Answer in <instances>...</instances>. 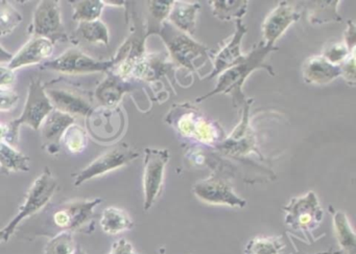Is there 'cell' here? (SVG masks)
<instances>
[{
  "instance_id": "60d3db41",
  "label": "cell",
  "mask_w": 356,
  "mask_h": 254,
  "mask_svg": "<svg viewBox=\"0 0 356 254\" xmlns=\"http://www.w3.org/2000/svg\"><path fill=\"white\" fill-rule=\"evenodd\" d=\"M8 135H9V128H8V125L0 124V143L7 141Z\"/></svg>"
},
{
  "instance_id": "6da1fadb",
  "label": "cell",
  "mask_w": 356,
  "mask_h": 254,
  "mask_svg": "<svg viewBox=\"0 0 356 254\" xmlns=\"http://www.w3.org/2000/svg\"><path fill=\"white\" fill-rule=\"evenodd\" d=\"M273 51H277V49L274 47H268L264 45V42H260L259 45H256L249 55L245 56L243 61L222 72L218 76V84L214 90L197 99V103L209 99L218 93H224L232 97L235 107H243L248 100L243 95L241 88L248 77L258 68H264L270 72V74L274 76L273 68L264 63L266 56Z\"/></svg>"
},
{
  "instance_id": "ac0fdd59",
  "label": "cell",
  "mask_w": 356,
  "mask_h": 254,
  "mask_svg": "<svg viewBox=\"0 0 356 254\" xmlns=\"http://www.w3.org/2000/svg\"><path fill=\"white\" fill-rule=\"evenodd\" d=\"M133 89L134 86L130 82L109 70L105 80L97 87L95 97L104 107L114 108L120 103L124 95Z\"/></svg>"
},
{
  "instance_id": "8d00e7d4",
  "label": "cell",
  "mask_w": 356,
  "mask_h": 254,
  "mask_svg": "<svg viewBox=\"0 0 356 254\" xmlns=\"http://www.w3.org/2000/svg\"><path fill=\"white\" fill-rule=\"evenodd\" d=\"M108 254H138L135 251L134 247L126 239H120L114 241Z\"/></svg>"
},
{
  "instance_id": "836d02e7",
  "label": "cell",
  "mask_w": 356,
  "mask_h": 254,
  "mask_svg": "<svg viewBox=\"0 0 356 254\" xmlns=\"http://www.w3.org/2000/svg\"><path fill=\"white\" fill-rule=\"evenodd\" d=\"M351 53L353 51H350L345 43L333 42L324 47L322 56L331 64L341 65Z\"/></svg>"
},
{
  "instance_id": "4316f807",
  "label": "cell",
  "mask_w": 356,
  "mask_h": 254,
  "mask_svg": "<svg viewBox=\"0 0 356 254\" xmlns=\"http://www.w3.org/2000/svg\"><path fill=\"white\" fill-rule=\"evenodd\" d=\"M72 19L82 22H91L99 20L106 7L104 1L101 0H81L72 1Z\"/></svg>"
},
{
  "instance_id": "484cf974",
  "label": "cell",
  "mask_w": 356,
  "mask_h": 254,
  "mask_svg": "<svg viewBox=\"0 0 356 254\" xmlns=\"http://www.w3.org/2000/svg\"><path fill=\"white\" fill-rule=\"evenodd\" d=\"M214 17L220 22H230L232 19L241 20L245 15L248 1L243 0H229V1H209Z\"/></svg>"
},
{
  "instance_id": "d590c367",
  "label": "cell",
  "mask_w": 356,
  "mask_h": 254,
  "mask_svg": "<svg viewBox=\"0 0 356 254\" xmlns=\"http://www.w3.org/2000/svg\"><path fill=\"white\" fill-rule=\"evenodd\" d=\"M354 53L350 54L347 59L341 64V77L350 86H355V56Z\"/></svg>"
},
{
  "instance_id": "8992f818",
  "label": "cell",
  "mask_w": 356,
  "mask_h": 254,
  "mask_svg": "<svg viewBox=\"0 0 356 254\" xmlns=\"http://www.w3.org/2000/svg\"><path fill=\"white\" fill-rule=\"evenodd\" d=\"M103 202L101 198L92 200H74L60 204L51 212V224L61 232H86L92 227L95 209Z\"/></svg>"
},
{
  "instance_id": "1f68e13d",
  "label": "cell",
  "mask_w": 356,
  "mask_h": 254,
  "mask_svg": "<svg viewBox=\"0 0 356 254\" xmlns=\"http://www.w3.org/2000/svg\"><path fill=\"white\" fill-rule=\"evenodd\" d=\"M61 141L70 153L80 154L86 149L88 139L86 131L79 125L74 124L68 127Z\"/></svg>"
},
{
  "instance_id": "ba28073f",
  "label": "cell",
  "mask_w": 356,
  "mask_h": 254,
  "mask_svg": "<svg viewBox=\"0 0 356 254\" xmlns=\"http://www.w3.org/2000/svg\"><path fill=\"white\" fill-rule=\"evenodd\" d=\"M168 47L172 61L181 68H187L191 72L199 70L195 65V60L209 59L207 49L204 45L193 40L191 36L177 30L170 26V22H163L158 34Z\"/></svg>"
},
{
  "instance_id": "30bf717a",
  "label": "cell",
  "mask_w": 356,
  "mask_h": 254,
  "mask_svg": "<svg viewBox=\"0 0 356 254\" xmlns=\"http://www.w3.org/2000/svg\"><path fill=\"white\" fill-rule=\"evenodd\" d=\"M145 166H143V193L145 212L153 207L161 195L164 184V172L170 160V152L166 149L145 150Z\"/></svg>"
},
{
  "instance_id": "d6a6232c",
  "label": "cell",
  "mask_w": 356,
  "mask_h": 254,
  "mask_svg": "<svg viewBox=\"0 0 356 254\" xmlns=\"http://www.w3.org/2000/svg\"><path fill=\"white\" fill-rule=\"evenodd\" d=\"M76 248L74 233L61 232L51 237L43 254H74Z\"/></svg>"
},
{
  "instance_id": "d4e9b609",
  "label": "cell",
  "mask_w": 356,
  "mask_h": 254,
  "mask_svg": "<svg viewBox=\"0 0 356 254\" xmlns=\"http://www.w3.org/2000/svg\"><path fill=\"white\" fill-rule=\"evenodd\" d=\"M339 1H314L308 9V20L312 24L341 22V17L337 13Z\"/></svg>"
},
{
  "instance_id": "f546056e",
  "label": "cell",
  "mask_w": 356,
  "mask_h": 254,
  "mask_svg": "<svg viewBox=\"0 0 356 254\" xmlns=\"http://www.w3.org/2000/svg\"><path fill=\"white\" fill-rule=\"evenodd\" d=\"M24 17L20 12L9 1H0V37L11 35Z\"/></svg>"
},
{
  "instance_id": "83f0119b",
  "label": "cell",
  "mask_w": 356,
  "mask_h": 254,
  "mask_svg": "<svg viewBox=\"0 0 356 254\" xmlns=\"http://www.w3.org/2000/svg\"><path fill=\"white\" fill-rule=\"evenodd\" d=\"M76 34L85 41L95 43V45H108L110 42L109 29L99 19L79 24Z\"/></svg>"
},
{
  "instance_id": "7c38bea8",
  "label": "cell",
  "mask_w": 356,
  "mask_h": 254,
  "mask_svg": "<svg viewBox=\"0 0 356 254\" xmlns=\"http://www.w3.org/2000/svg\"><path fill=\"white\" fill-rule=\"evenodd\" d=\"M31 33L34 37H43L54 43L55 40L66 38L59 1L42 0L39 3L34 12Z\"/></svg>"
},
{
  "instance_id": "ffe728a7",
  "label": "cell",
  "mask_w": 356,
  "mask_h": 254,
  "mask_svg": "<svg viewBox=\"0 0 356 254\" xmlns=\"http://www.w3.org/2000/svg\"><path fill=\"white\" fill-rule=\"evenodd\" d=\"M74 124V118L54 109L41 125V136L47 147L58 148L68 127Z\"/></svg>"
},
{
  "instance_id": "f1b7e54d",
  "label": "cell",
  "mask_w": 356,
  "mask_h": 254,
  "mask_svg": "<svg viewBox=\"0 0 356 254\" xmlns=\"http://www.w3.org/2000/svg\"><path fill=\"white\" fill-rule=\"evenodd\" d=\"M285 244L280 237H257L245 246V254H283Z\"/></svg>"
},
{
  "instance_id": "2e32d148",
  "label": "cell",
  "mask_w": 356,
  "mask_h": 254,
  "mask_svg": "<svg viewBox=\"0 0 356 254\" xmlns=\"http://www.w3.org/2000/svg\"><path fill=\"white\" fill-rule=\"evenodd\" d=\"M247 32V28L243 26L241 20H236V30L234 35L232 39H230L229 42L225 43L224 47L216 54L213 60V70L207 79L210 80L214 77L220 76L225 70L243 61L245 55L241 53V42Z\"/></svg>"
},
{
  "instance_id": "7402d4cb",
  "label": "cell",
  "mask_w": 356,
  "mask_h": 254,
  "mask_svg": "<svg viewBox=\"0 0 356 254\" xmlns=\"http://www.w3.org/2000/svg\"><path fill=\"white\" fill-rule=\"evenodd\" d=\"M30 157L16 150L7 141L0 143V172L5 175L11 173L29 172Z\"/></svg>"
},
{
  "instance_id": "8fae6325",
  "label": "cell",
  "mask_w": 356,
  "mask_h": 254,
  "mask_svg": "<svg viewBox=\"0 0 356 254\" xmlns=\"http://www.w3.org/2000/svg\"><path fill=\"white\" fill-rule=\"evenodd\" d=\"M113 60L102 61L78 49L64 51L59 57L41 64V70H51L65 74H88L93 72H108L113 68Z\"/></svg>"
},
{
  "instance_id": "cb8c5ba5",
  "label": "cell",
  "mask_w": 356,
  "mask_h": 254,
  "mask_svg": "<svg viewBox=\"0 0 356 254\" xmlns=\"http://www.w3.org/2000/svg\"><path fill=\"white\" fill-rule=\"evenodd\" d=\"M333 225L339 245L348 254H355L356 237L349 219L345 212L337 210L333 212Z\"/></svg>"
},
{
  "instance_id": "74e56055",
  "label": "cell",
  "mask_w": 356,
  "mask_h": 254,
  "mask_svg": "<svg viewBox=\"0 0 356 254\" xmlns=\"http://www.w3.org/2000/svg\"><path fill=\"white\" fill-rule=\"evenodd\" d=\"M15 72L0 64V87H10L15 81Z\"/></svg>"
},
{
  "instance_id": "277c9868",
  "label": "cell",
  "mask_w": 356,
  "mask_h": 254,
  "mask_svg": "<svg viewBox=\"0 0 356 254\" xmlns=\"http://www.w3.org/2000/svg\"><path fill=\"white\" fill-rule=\"evenodd\" d=\"M58 182L49 168H45L40 176L31 185L26 193V201L20 206L18 214L12 219L11 222L3 228L5 241L14 235L22 221L38 214L51 201L57 191Z\"/></svg>"
},
{
  "instance_id": "3957f363",
  "label": "cell",
  "mask_w": 356,
  "mask_h": 254,
  "mask_svg": "<svg viewBox=\"0 0 356 254\" xmlns=\"http://www.w3.org/2000/svg\"><path fill=\"white\" fill-rule=\"evenodd\" d=\"M53 110V105L47 95V88L43 86L40 79H32L22 116L8 125L9 135L7 143L10 145L17 143L20 127L29 126L33 130H40L41 125Z\"/></svg>"
},
{
  "instance_id": "5bb4252c",
  "label": "cell",
  "mask_w": 356,
  "mask_h": 254,
  "mask_svg": "<svg viewBox=\"0 0 356 254\" xmlns=\"http://www.w3.org/2000/svg\"><path fill=\"white\" fill-rule=\"evenodd\" d=\"M301 16L297 6L287 1H281L266 16L262 24V36L264 45L274 47L275 42L284 34L285 31L297 22Z\"/></svg>"
},
{
  "instance_id": "b9f144b4",
  "label": "cell",
  "mask_w": 356,
  "mask_h": 254,
  "mask_svg": "<svg viewBox=\"0 0 356 254\" xmlns=\"http://www.w3.org/2000/svg\"><path fill=\"white\" fill-rule=\"evenodd\" d=\"M74 254H87V252L84 251L81 246H76V251H74Z\"/></svg>"
},
{
  "instance_id": "f35d334b",
  "label": "cell",
  "mask_w": 356,
  "mask_h": 254,
  "mask_svg": "<svg viewBox=\"0 0 356 254\" xmlns=\"http://www.w3.org/2000/svg\"><path fill=\"white\" fill-rule=\"evenodd\" d=\"M345 37V45H347L348 49H350V51H355V26H354L352 20H349V24H348V29L347 31H346Z\"/></svg>"
},
{
  "instance_id": "e0dca14e",
  "label": "cell",
  "mask_w": 356,
  "mask_h": 254,
  "mask_svg": "<svg viewBox=\"0 0 356 254\" xmlns=\"http://www.w3.org/2000/svg\"><path fill=\"white\" fill-rule=\"evenodd\" d=\"M47 95L54 109L68 116H88L92 112V106L86 97L66 89H47Z\"/></svg>"
},
{
  "instance_id": "52a82bcc",
  "label": "cell",
  "mask_w": 356,
  "mask_h": 254,
  "mask_svg": "<svg viewBox=\"0 0 356 254\" xmlns=\"http://www.w3.org/2000/svg\"><path fill=\"white\" fill-rule=\"evenodd\" d=\"M193 193L197 199L212 205H227L243 208L247 201L238 197L234 191L228 170L218 166L207 179L193 185Z\"/></svg>"
},
{
  "instance_id": "9a60e30c",
  "label": "cell",
  "mask_w": 356,
  "mask_h": 254,
  "mask_svg": "<svg viewBox=\"0 0 356 254\" xmlns=\"http://www.w3.org/2000/svg\"><path fill=\"white\" fill-rule=\"evenodd\" d=\"M55 43L43 37H33L17 54L13 56L11 62L8 64L10 70H16L42 63L53 56Z\"/></svg>"
},
{
  "instance_id": "7bdbcfd3",
  "label": "cell",
  "mask_w": 356,
  "mask_h": 254,
  "mask_svg": "<svg viewBox=\"0 0 356 254\" xmlns=\"http://www.w3.org/2000/svg\"><path fill=\"white\" fill-rule=\"evenodd\" d=\"M0 241H5V232H3V229H0Z\"/></svg>"
},
{
  "instance_id": "5b68a950",
  "label": "cell",
  "mask_w": 356,
  "mask_h": 254,
  "mask_svg": "<svg viewBox=\"0 0 356 254\" xmlns=\"http://www.w3.org/2000/svg\"><path fill=\"white\" fill-rule=\"evenodd\" d=\"M285 224L295 232L312 237L324 219V210L314 191H308L301 197L293 198L284 207Z\"/></svg>"
},
{
  "instance_id": "7a4b0ae2",
  "label": "cell",
  "mask_w": 356,
  "mask_h": 254,
  "mask_svg": "<svg viewBox=\"0 0 356 254\" xmlns=\"http://www.w3.org/2000/svg\"><path fill=\"white\" fill-rule=\"evenodd\" d=\"M165 122L181 136L208 147H218L226 137L218 122L209 120L191 104H176L168 112Z\"/></svg>"
},
{
  "instance_id": "ab89813d",
  "label": "cell",
  "mask_w": 356,
  "mask_h": 254,
  "mask_svg": "<svg viewBox=\"0 0 356 254\" xmlns=\"http://www.w3.org/2000/svg\"><path fill=\"white\" fill-rule=\"evenodd\" d=\"M13 56V54L10 53V51H8L7 49H3V47L0 45V64H9Z\"/></svg>"
},
{
  "instance_id": "44dd1931",
  "label": "cell",
  "mask_w": 356,
  "mask_h": 254,
  "mask_svg": "<svg viewBox=\"0 0 356 254\" xmlns=\"http://www.w3.org/2000/svg\"><path fill=\"white\" fill-rule=\"evenodd\" d=\"M200 9L201 6L199 3L174 1L168 18L174 24V28L191 36L195 32L197 16Z\"/></svg>"
},
{
  "instance_id": "4dcf8cb0",
  "label": "cell",
  "mask_w": 356,
  "mask_h": 254,
  "mask_svg": "<svg viewBox=\"0 0 356 254\" xmlns=\"http://www.w3.org/2000/svg\"><path fill=\"white\" fill-rule=\"evenodd\" d=\"M174 1H149V22L147 24V37L158 34L163 22L168 19Z\"/></svg>"
},
{
  "instance_id": "9c48e42d",
  "label": "cell",
  "mask_w": 356,
  "mask_h": 254,
  "mask_svg": "<svg viewBox=\"0 0 356 254\" xmlns=\"http://www.w3.org/2000/svg\"><path fill=\"white\" fill-rule=\"evenodd\" d=\"M139 157V153L128 143H118L102 154L80 172L72 174L74 185L81 186L87 181L122 168Z\"/></svg>"
},
{
  "instance_id": "e575fe53",
  "label": "cell",
  "mask_w": 356,
  "mask_h": 254,
  "mask_svg": "<svg viewBox=\"0 0 356 254\" xmlns=\"http://www.w3.org/2000/svg\"><path fill=\"white\" fill-rule=\"evenodd\" d=\"M19 101V95L10 87H0V111H10Z\"/></svg>"
},
{
  "instance_id": "d6986e66",
  "label": "cell",
  "mask_w": 356,
  "mask_h": 254,
  "mask_svg": "<svg viewBox=\"0 0 356 254\" xmlns=\"http://www.w3.org/2000/svg\"><path fill=\"white\" fill-rule=\"evenodd\" d=\"M341 77V66L331 64L322 55L312 56L303 65L304 81L308 84L326 85Z\"/></svg>"
},
{
  "instance_id": "603a6c76",
  "label": "cell",
  "mask_w": 356,
  "mask_h": 254,
  "mask_svg": "<svg viewBox=\"0 0 356 254\" xmlns=\"http://www.w3.org/2000/svg\"><path fill=\"white\" fill-rule=\"evenodd\" d=\"M99 224L104 232L109 235H120L134 227V222L131 216L124 210L113 206L104 209Z\"/></svg>"
},
{
  "instance_id": "4fadbf2b",
  "label": "cell",
  "mask_w": 356,
  "mask_h": 254,
  "mask_svg": "<svg viewBox=\"0 0 356 254\" xmlns=\"http://www.w3.org/2000/svg\"><path fill=\"white\" fill-rule=\"evenodd\" d=\"M251 102L247 101L243 105V116H241V122L238 126L234 129L232 134L226 137L216 149L220 150L222 153L227 155L233 156V157H245L250 153L259 154L257 147H256V136L253 129L250 125V107Z\"/></svg>"
}]
</instances>
